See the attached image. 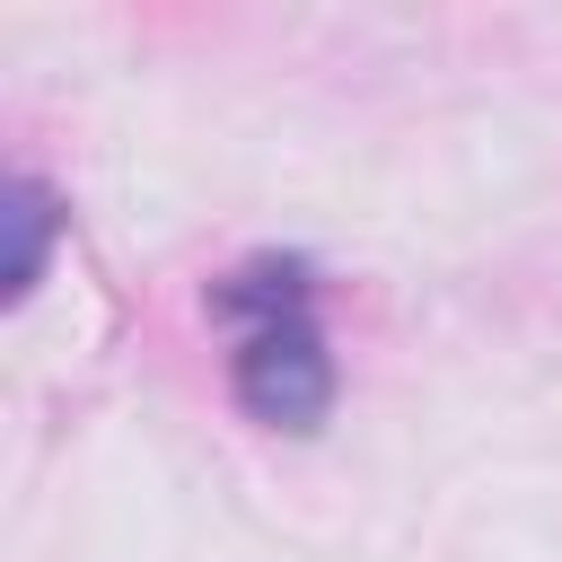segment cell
I'll return each instance as SVG.
<instances>
[{
    "mask_svg": "<svg viewBox=\"0 0 562 562\" xmlns=\"http://www.w3.org/2000/svg\"><path fill=\"white\" fill-rule=\"evenodd\" d=\"M9 228H18L9 290H26V281H35V263H44V228H53V211H44V193H35V184H18V193H9Z\"/></svg>",
    "mask_w": 562,
    "mask_h": 562,
    "instance_id": "obj_2",
    "label": "cell"
},
{
    "mask_svg": "<svg viewBox=\"0 0 562 562\" xmlns=\"http://www.w3.org/2000/svg\"><path fill=\"white\" fill-rule=\"evenodd\" d=\"M228 307L255 316L246 342H237V404H246L255 422H272V430L325 422V404H334V360H325V342H316V325H307V307H299V272H290L281 290H255V272H246V281L228 290Z\"/></svg>",
    "mask_w": 562,
    "mask_h": 562,
    "instance_id": "obj_1",
    "label": "cell"
}]
</instances>
